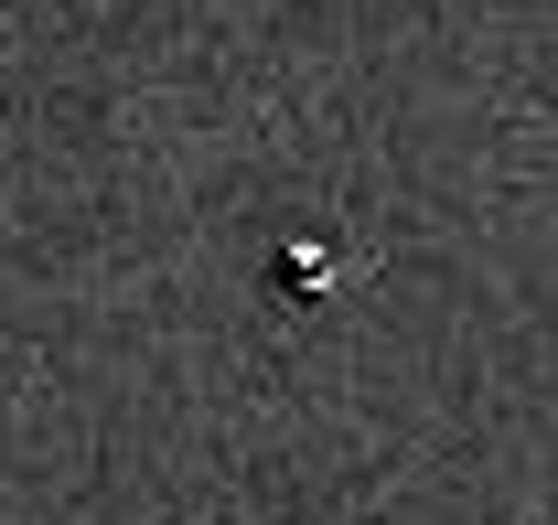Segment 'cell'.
Instances as JSON below:
<instances>
[{
  "mask_svg": "<svg viewBox=\"0 0 558 525\" xmlns=\"http://www.w3.org/2000/svg\"><path fill=\"white\" fill-rule=\"evenodd\" d=\"M354 268H365V247H344V236H279L269 258V290L290 301V312H312V301H333Z\"/></svg>",
  "mask_w": 558,
  "mask_h": 525,
  "instance_id": "1",
  "label": "cell"
}]
</instances>
